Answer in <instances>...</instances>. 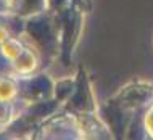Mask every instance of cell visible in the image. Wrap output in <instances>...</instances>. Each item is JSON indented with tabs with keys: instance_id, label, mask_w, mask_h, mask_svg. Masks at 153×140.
<instances>
[{
	"instance_id": "5",
	"label": "cell",
	"mask_w": 153,
	"mask_h": 140,
	"mask_svg": "<svg viewBox=\"0 0 153 140\" xmlns=\"http://www.w3.org/2000/svg\"><path fill=\"white\" fill-rule=\"evenodd\" d=\"M7 3L10 7H13V5H16V3H18V0H7Z\"/></svg>"
},
{
	"instance_id": "2",
	"label": "cell",
	"mask_w": 153,
	"mask_h": 140,
	"mask_svg": "<svg viewBox=\"0 0 153 140\" xmlns=\"http://www.w3.org/2000/svg\"><path fill=\"white\" fill-rule=\"evenodd\" d=\"M0 50H2V53L7 56L8 60L15 61V60L24 52V48H23V45L19 44L18 40L10 39V37H8V39H7L3 44H0Z\"/></svg>"
},
{
	"instance_id": "3",
	"label": "cell",
	"mask_w": 153,
	"mask_h": 140,
	"mask_svg": "<svg viewBox=\"0 0 153 140\" xmlns=\"http://www.w3.org/2000/svg\"><path fill=\"white\" fill-rule=\"evenodd\" d=\"M16 95V84L10 79H0V101H8Z\"/></svg>"
},
{
	"instance_id": "4",
	"label": "cell",
	"mask_w": 153,
	"mask_h": 140,
	"mask_svg": "<svg viewBox=\"0 0 153 140\" xmlns=\"http://www.w3.org/2000/svg\"><path fill=\"white\" fill-rule=\"evenodd\" d=\"M7 39H8V31L3 29V27H0V44H3Z\"/></svg>"
},
{
	"instance_id": "1",
	"label": "cell",
	"mask_w": 153,
	"mask_h": 140,
	"mask_svg": "<svg viewBox=\"0 0 153 140\" xmlns=\"http://www.w3.org/2000/svg\"><path fill=\"white\" fill-rule=\"evenodd\" d=\"M13 68L18 73H21V74H27V73L34 71V69L37 68L36 55L32 52H29V50H24L21 55L13 61Z\"/></svg>"
}]
</instances>
